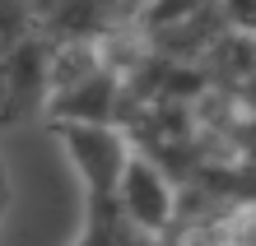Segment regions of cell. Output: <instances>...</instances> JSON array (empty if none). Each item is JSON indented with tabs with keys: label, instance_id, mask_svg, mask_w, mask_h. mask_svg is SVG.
Segmentation results:
<instances>
[{
	"label": "cell",
	"instance_id": "obj_2",
	"mask_svg": "<svg viewBox=\"0 0 256 246\" xmlns=\"http://www.w3.org/2000/svg\"><path fill=\"white\" fill-rule=\"evenodd\" d=\"M210 5H214V0H158V5L149 9V23L163 28V23L186 19V14H200V9H210Z\"/></svg>",
	"mask_w": 256,
	"mask_h": 246
},
{
	"label": "cell",
	"instance_id": "obj_1",
	"mask_svg": "<svg viewBox=\"0 0 256 246\" xmlns=\"http://www.w3.org/2000/svg\"><path fill=\"white\" fill-rule=\"evenodd\" d=\"M116 186H122V214L135 223V228H144V233H158L163 223H168V214H172V191H168V181H163V172L154 163H144V158H135V163H122V172H116Z\"/></svg>",
	"mask_w": 256,
	"mask_h": 246
}]
</instances>
